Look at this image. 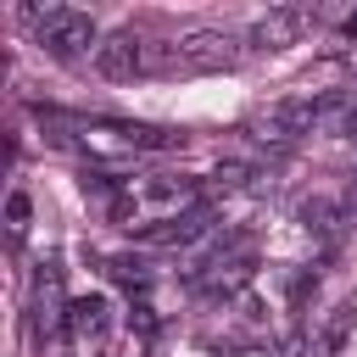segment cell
<instances>
[{
	"label": "cell",
	"instance_id": "cell-1",
	"mask_svg": "<svg viewBox=\"0 0 357 357\" xmlns=\"http://www.w3.org/2000/svg\"><path fill=\"white\" fill-rule=\"evenodd\" d=\"M22 22L33 28V39L50 50V56H61V61H73V56H95L100 45H95V17L89 11H78V6H33V11H22Z\"/></svg>",
	"mask_w": 357,
	"mask_h": 357
},
{
	"label": "cell",
	"instance_id": "cell-2",
	"mask_svg": "<svg viewBox=\"0 0 357 357\" xmlns=\"http://www.w3.org/2000/svg\"><path fill=\"white\" fill-rule=\"evenodd\" d=\"M95 73H100V78H134V73H145V39H134V33H106L100 50H95Z\"/></svg>",
	"mask_w": 357,
	"mask_h": 357
},
{
	"label": "cell",
	"instance_id": "cell-3",
	"mask_svg": "<svg viewBox=\"0 0 357 357\" xmlns=\"http://www.w3.org/2000/svg\"><path fill=\"white\" fill-rule=\"evenodd\" d=\"M318 117V106L312 100H279V106H268L251 128H257V139H273V145H284V139H296L307 123Z\"/></svg>",
	"mask_w": 357,
	"mask_h": 357
},
{
	"label": "cell",
	"instance_id": "cell-4",
	"mask_svg": "<svg viewBox=\"0 0 357 357\" xmlns=\"http://www.w3.org/2000/svg\"><path fill=\"white\" fill-rule=\"evenodd\" d=\"M307 28H312V11H307V6H284V11H268V17L251 28V39L268 45V50H284V45H296Z\"/></svg>",
	"mask_w": 357,
	"mask_h": 357
},
{
	"label": "cell",
	"instance_id": "cell-5",
	"mask_svg": "<svg viewBox=\"0 0 357 357\" xmlns=\"http://www.w3.org/2000/svg\"><path fill=\"white\" fill-rule=\"evenodd\" d=\"M178 56H184V67H223L240 50L229 33H190V39H178Z\"/></svg>",
	"mask_w": 357,
	"mask_h": 357
},
{
	"label": "cell",
	"instance_id": "cell-6",
	"mask_svg": "<svg viewBox=\"0 0 357 357\" xmlns=\"http://www.w3.org/2000/svg\"><path fill=\"white\" fill-rule=\"evenodd\" d=\"M67 324H73L78 335H100V329H106V301H100V296L73 301V307H67Z\"/></svg>",
	"mask_w": 357,
	"mask_h": 357
},
{
	"label": "cell",
	"instance_id": "cell-7",
	"mask_svg": "<svg viewBox=\"0 0 357 357\" xmlns=\"http://www.w3.org/2000/svg\"><path fill=\"white\" fill-rule=\"evenodd\" d=\"M6 218H11V234H22V229H28V195H22V190L11 195V206H6Z\"/></svg>",
	"mask_w": 357,
	"mask_h": 357
},
{
	"label": "cell",
	"instance_id": "cell-8",
	"mask_svg": "<svg viewBox=\"0 0 357 357\" xmlns=\"http://www.w3.org/2000/svg\"><path fill=\"white\" fill-rule=\"evenodd\" d=\"M346 33H357V11H351V17H346Z\"/></svg>",
	"mask_w": 357,
	"mask_h": 357
}]
</instances>
